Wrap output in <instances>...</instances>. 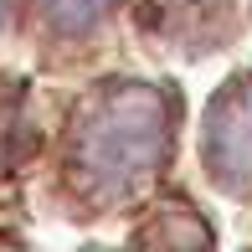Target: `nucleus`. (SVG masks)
Returning <instances> with one entry per match:
<instances>
[{
	"label": "nucleus",
	"instance_id": "f257e3e1",
	"mask_svg": "<svg viewBox=\"0 0 252 252\" xmlns=\"http://www.w3.org/2000/svg\"><path fill=\"white\" fill-rule=\"evenodd\" d=\"M165 98L144 83H113L72 119V170L88 190H124L165 155Z\"/></svg>",
	"mask_w": 252,
	"mask_h": 252
},
{
	"label": "nucleus",
	"instance_id": "f03ea898",
	"mask_svg": "<svg viewBox=\"0 0 252 252\" xmlns=\"http://www.w3.org/2000/svg\"><path fill=\"white\" fill-rule=\"evenodd\" d=\"M206 165L216 186L237 190L252 180V83H232L206 119Z\"/></svg>",
	"mask_w": 252,
	"mask_h": 252
},
{
	"label": "nucleus",
	"instance_id": "7ed1b4c3",
	"mask_svg": "<svg viewBox=\"0 0 252 252\" xmlns=\"http://www.w3.org/2000/svg\"><path fill=\"white\" fill-rule=\"evenodd\" d=\"M41 5H47V16H52L62 31H88L93 21L108 16L113 0H41Z\"/></svg>",
	"mask_w": 252,
	"mask_h": 252
},
{
	"label": "nucleus",
	"instance_id": "20e7f679",
	"mask_svg": "<svg viewBox=\"0 0 252 252\" xmlns=\"http://www.w3.org/2000/svg\"><path fill=\"white\" fill-rule=\"evenodd\" d=\"M16 139H21V88L0 83V170L16 159Z\"/></svg>",
	"mask_w": 252,
	"mask_h": 252
},
{
	"label": "nucleus",
	"instance_id": "39448f33",
	"mask_svg": "<svg viewBox=\"0 0 252 252\" xmlns=\"http://www.w3.org/2000/svg\"><path fill=\"white\" fill-rule=\"evenodd\" d=\"M5 16H10V0H0V26H5Z\"/></svg>",
	"mask_w": 252,
	"mask_h": 252
}]
</instances>
